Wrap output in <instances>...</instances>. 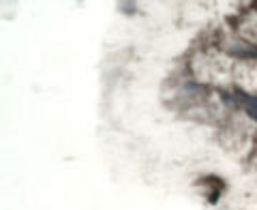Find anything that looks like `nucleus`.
<instances>
[{
  "mask_svg": "<svg viewBox=\"0 0 257 210\" xmlns=\"http://www.w3.org/2000/svg\"><path fill=\"white\" fill-rule=\"evenodd\" d=\"M246 114L253 120H257V96H251V99L246 101Z\"/></svg>",
  "mask_w": 257,
  "mask_h": 210,
  "instance_id": "nucleus-1",
  "label": "nucleus"
}]
</instances>
